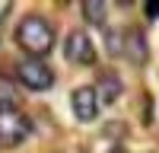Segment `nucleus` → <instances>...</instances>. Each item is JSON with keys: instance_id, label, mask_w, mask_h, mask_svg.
<instances>
[{"instance_id": "obj_6", "label": "nucleus", "mask_w": 159, "mask_h": 153, "mask_svg": "<svg viewBox=\"0 0 159 153\" xmlns=\"http://www.w3.org/2000/svg\"><path fill=\"white\" fill-rule=\"evenodd\" d=\"M124 58L130 61V64H147V58H150V45H147V35H143L140 29H127L124 32Z\"/></svg>"}, {"instance_id": "obj_5", "label": "nucleus", "mask_w": 159, "mask_h": 153, "mask_svg": "<svg viewBox=\"0 0 159 153\" xmlns=\"http://www.w3.org/2000/svg\"><path fill=\"white\" fill-rule=\"evenodd\" d=\"M70 105H73V115L80 121H96L99 109H102V102L96 96V86H76L73 96H70Z\"/></svg>"}, {"instance_id": "obj_10", "label": "nucleus", "mask_w": 159, "mask_h": 153, "mask_svg": "<svg viewBox=\"0 0 159 153\" xmlns=\"http://www.w3.org/2000/svg\"><path fill=\"white\" fill-rule=\"evenodd\" d=\"M105 45H108V54H111V58H121V54H124V32L105 29Z\"/></svg>"}, {"instance_id": "obj_9", "label": "nucleus", "mask_w": 159, "mask_h": 153, "mask_svg": "<svg viewBox=\"0 0 159 153\" xmlns=\"http://www.w3.org/2000/svg\"><path fill=\"white\" fill-rule=\"evenodd\" d=\"M83 16H86L89 26H105L108 3H105V0H86V3H83Z\"/></svg>"}, {"instance_id": "obj_4", "label": "nucleus", "mask_w": 159, "mask_h": 153, "mask_svg": "<svg viewBox=\"0 0 159 153\" xmlns=\"http://www.w3.org/2000/svg\"><path fill=\"white\" fill-rule=\"evenodd\" d=\"M64 54H67L70 64H80V67H89V64H96V45H92L89 32L73 29V32L67 35V42H64Z\"/></svg>"}, {"instance_id": "obj_7", "label": "nucleus", "mask_w": 159, "mask_h": 153, "mask_svg": "<svg viewBox=\"0 0 159 153\" xmlns=\"http://www.w3.org/2000/svg\"><path fill=\"white\" fill-rule=\"evenodd\" d=\"M121 76L118 73H102L99 76V83H96V96H99V102L102 105H111V102L121 96Z\"/></svg>"}, {"instance_id": "obj_8", "label": "nucleus", "mask_w": 159, "mask_h": 153, "mask_svg": "<svg viewBox=\"0 0 159 153\" xmlns=\"http://www.w3.org/2000/svg\"><path fill=\"white\" fill-rule=\"evenodd\" d=\"M19 83H13L10 76L0 73V109H19Z\"/></svg>"}, {"instance_id": "obj_1", "label": "nucleus", "mask_w": 159, "mask_h": 153, "mask_svg": "<svg viewBox=\"0 0 159 153\" xmlns=\"http://www.w3.org/2000/svg\"><path fill=\"white\" fill-rule=\"evenodd\" d=\"M16 45L22 51H29V58H45L54 48V26L38 13H29L16 26Z\"/></svg>"}, {"instance_id": "obj_3", "label": "nucleus", "mask_w": 159, "mask_h": 153, "mask_svg": "<svg viewBox=\"0 0 159 153\" xmlns=\"http://www.w3.org/2000/svg\"><path fill=\"white\" fill-rule=\"evenodd\" d=\"M32 134V121L19 109H0V147H16Z\"/></svg>"}, {"instance_id": "obj_12", "label": "nucleus", "mask_w": 159, "mask_h": 153, "mask_svg": "<svg viewBox=\"0 0 159 153\" xmlns=\"http://www.w3.org/2000/svg\"><path fill=\"white\" fill-rule=\"evenodd\" d=\"M108 153H124V147H111V150H108Z\"/></svg>"}, {"instance_id": "obj_11", "label": "nucleus", "mask_w": 159, "mask_h": 153, "mask_svg": "<svg viewBox=\"0 0 159 153\" xmlns=\"http://www.w3.org/2000/svg\"><path fill=\"white\" fill-rule=\"evenodd\" d=\"M147 16H150V19L159 16V0H150V3H147Z\"/></svg>"}, {"instance_id": "obj_2", "label": "nucleus", "mask_w": 159, "mask_h": 153, "mask_svg": "<svg viewBox=\"0 0 159 153\" xmlns=\"http://www.w3.org/2000/svg\"><path fill=\"white\" fill-rule=\"evenodd\" d=\"M16 83H22L32 93H45L54 86V70L48 67L45 58H22L16 64Z\"/></svg>"}]
</instances>
